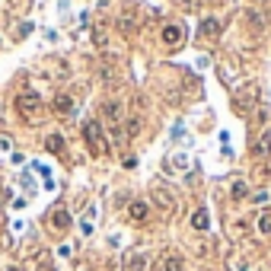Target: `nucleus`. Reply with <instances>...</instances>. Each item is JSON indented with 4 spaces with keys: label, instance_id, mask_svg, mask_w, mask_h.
Returning a JSON list of instances; mask_svg holds the SVG:
<instances>
[{
    "label": "nucleus",
    "instance_id": "423d86ee",
    "mask_svg": "<svg viewBox=\"0 0 271 271\" xmlns=\"http://www.w3.org/2000/svg\"><path fill=\"white\" fill-rule=\"evenodd\" d=\"M201 36H207V39H217V36H220V20L207 16V20L201 23Z\"/></svg>",
    "mask_w": 271,
    "mask_h": 271
},
{
    "label": "nucleus",
    "instance_id": "0eeeda50",
    "mask_svg": "<svg viewBox=\"0 0 271 271\" xmlns=\"http://www.w3.org/2000/svg\"><path fill=\"white\" fill-rule=\"evenodd\" d=\"M191 226H195V230H207V226H211V217H207L204 207H198V211L191 214Z\"/></svg>",
    "mask_w": 271,
    "mask_h": 271
},
{
    "label": "nucleus",
    "instance_id": "2eb2a0df",
    "mask_svg": "<svg viewBox=\"0 0 271 271\" xmlns=\"http://www.w3.org/2000/svg\"><path fill=\"white\" fill-rule=\"evenodd\" d=\"M137 131H141V118H131L128 125H125V134H128V137H134Z\"/></svg>",
    "mask_w": 271,
    "mask_h": 271
},
{
    "label": "nucleus",
    "instance_id": "9b49d317",
    "mask_svg": "<svg viewBox=\"0 0 271 271\" xmlns=\"http://www.w3.org/2000/svg\"><path fill=\"white\" fill-rule=\"evenodd\" d=\"M163 271H182V258H179V255H166Z\"/></svg>",
    "mask_w": 271,
    "mask_h": 271
},
{
    "label": "nucleus",
    "instance_id": "f8f14e48",
    "mask_svg": "<svg viewBox=\"0 0 271 271\" xmlns=\"http://www.w3.org/2000/svg\"><path fill=\"white\" fill-rule=\"evenodd\" d=\"M258 230L265 233V236H271V211H261V217H258Z\"/></svg>",
    "mask_w": 271,
    "mask_h": 271
},
{
    "label": "nucleus",
    "instance_id": "20e7f679",
    "mask_svg": "<svg viewBox=\"0 0 271 271\" xmlns=\"http://www.w3.org/2000/svg\"><path fill=\"white\" fill-rule=\"evenodd\" d=\"M182 39H185V29H182L179 23H169V26L163 29V42H166V45H179Z\"/></svg>",
    "mask_w": 271,
    "mask_h": 271
},
{
    "label": "nucleus",
    "instance_id": "dca6fc26",
    "mask_svg": "<svg viewBox=\"0 0 271 271\" xmlns=\"http://www.w3.org/2000/svg\"><path fill=\"white\" fill-rule=\"evenodd\" d=\"M144 265H147V258L144 255H134V258H131V265H128V271H144Z\"/></svg>",
    "mask_w": 271,
    "mask_h": 271
},
{
    "label": "nucleus",
    "instance_id": "4468645a",
    "mask_svg": "<svg viewBox=\"0 0 271 271\" xmlns=\"http://www.w3.org/2000/svg\"><path fill=\"white\" fill-rule=\"evenodd\" d=\"M249 195V188H246V182H233V198L236 201H242V198H246Z\"/></svg>",
    "mask_w": 271,
    "mask_h": 271
},
{
    "label": "nucleus",
    "instance_id": "6e6552de",
    "mask_svg": "<svg viewBox=\"0 0 271 271\" xmlns=\"http://www.w3.org/2000/svg\"><path fill=\"white\" fill-rule=\"evenodd\" d=\"M252 153L255 156H268L271 153V134H261L255 144H252Z\"/></svg>",
    "mask_w": 271,
    "mask_h": 271
},
{
    "label": "nucleus",
    "instance_id": "9d476101",
    "mask_svg": "<svg viewBox=\"0 0 271 271\" xmlns=\"http://www.w3.org/2000/svg\"><path fill=\"white\" fill-rule=\"evenodd\" d=\"M51 223H55L58 230H67V226H71V214H67V211H58L55 217H51Z\"/></svg>",
    "mask_w": 271,
    "mask_h": 271
},
{
    "label": "nucleus",
    "instance_id": "a211bd4d",
    "mask_svg": "<svg viewBox=\"0 0 271 271\" xmlns=\"http://www.w3.org/2000/svg\"><path fill=\"white\" fill-rule=\"evenodd\" d=\"M211 4H217V0H211Z\"/></svg>",
    "mask_w": 271,
    "mask_h": 271
},
{
    "label": "nucleus",
    "instance_id": "39448f33",
    "mask_svg": "<svg viewBox=\"0 0 271 271\" xmlns=\"http://www.w3.org/2000/svg\"><path fill=\"white\" fill-rule=\"evenodd\" d=\"M51 109H55L58 115H74V99L71 96H58V99L51 102Z\"/></svg>",
    "mask_w": 271,
    "mask_h": 271
},
{
    "label": "nucleus",
    "instance_id": "f03ea898",
    "mask_svg": "<svg viewBox=\"0 0 271 271\" xmlns=\"http://www.w3.org/2000/svg\"><path fill=\"white\" fill-rule=\"evenodd\" d=\"M16 109H20L23 115L32 121V118H39V112H42V99H39V96L32 93V90H26V93L16 96Z\"/></svg>",
    "mask_w": 271,
    "mask_h": 271
},
{
    "label": "nucleus",
    "instance_id": "7ed1b4c3",
    "mask_svg": "<svg viewBox=\"0 0 271 271\" xmlns=\"http://www.w3.org/2000/svg\"><path fill=\"white\" fill-rule=\"evenodd\" d=\"M128 217L134 223H144L147 217H150V204H147V201H131V204H128Z\"/></svg>",
    "mask_w": 271,
    "mask_h": 271
},
{
    "label": "nucleus",
    "instance_id": "1a4fd4ad",
    "mask_svg": "<svg viewBox=\"0 0 271 271\" xmlns=\"http://www.w3.org/2000/svg\"><path fill=\"white\" fill-rule=\"evenodd\" d=\"M45 150H48V153H61V150H64V137H61V134H51L48 141H45Z\"/></svg>",
    "mask_w": 271,
    "mask_h": 271
},
{
    "label": "nucleus",
    "instance_id": "f3484780",
    "mask_svg": "<svg viewBox=\"0 0 271 271\" xmlns=\"http://www.w3.org/2000/svg\"><path fill=\"white\" fill-rule=\"evenodd\" d=\"M121 163H125V169H134V166H137V160H134V156H125Z\"/></svg>",
    "mask_w": 271,
    "mask_h": 271
},
{
    "label": "nucleus",
    "instance_id": "f257e3e1",
    "mask_svg": "<svg viewBox=\"0 0 271 271\" xmlns=\"http://www.w3.org/2000/svg\"><path fill=\"white\" fill-rule=\"evenodd\" d=\"M83 137H86V144H90V150H93L96 156H106V153H112V141L106 137V131H102V125H99V121H86Z\"/></svg>",
    "mask_w": 271,
    "mask_h": 271
},
{
    "label": "nucleus",
    "instance_id": "ddd939ff",
    "mask_svg": "<svg viewBox=\"0 0 271 271\" xmlns=\"http://www.w3.org/2000/svg\"><path fill=\"white\" fill-rule=\"evenodd\" d=\"M106 115L115 121V118H121V102H106Z\"/></svg>",
    "mask_w": 271,
    "mask_h": 271
}]
</instances>
